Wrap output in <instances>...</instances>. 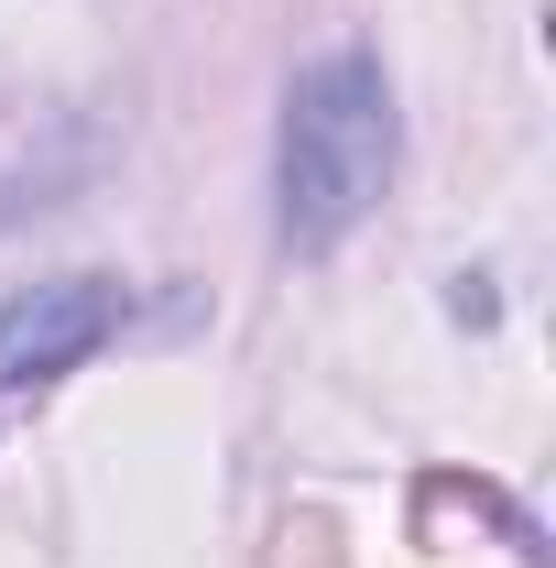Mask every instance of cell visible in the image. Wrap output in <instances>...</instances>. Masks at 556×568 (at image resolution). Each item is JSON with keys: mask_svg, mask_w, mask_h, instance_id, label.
Returning a JSON list of instances; mask_svg holds the SVG:
<instances>
[{"mask_svg": "<svg viewBox=\"0 0 556 568\" xmlns=\"http://www.w3.org/2000/svg\"><path fill=\"white\" fill-rule=\"evenodd\" d=\"M393 153H404V110L382 55H317L284 77V121H274V230L284 252H339L360 219L393 197Z\"/></svg>", "mask_w": 556, "mask_h": 568, "instance_id": "cell-1", "label": "cell"}, {"mask_svg": "<svg viewBox=\"0 0 556 568\" xmlns=\"http://www.w3.org/2000/svg\"><path fill=\"white\" fill-rule=\"evenodd\" d=\"M121 317H132V295L110 274H55V284L0 295V394H44V383L87 372L121 339Z\"/></svg>", "mask_w": 556, "mask_h": 568, "instance_id": "cell-2", "label": "cell"}]
</instances>
